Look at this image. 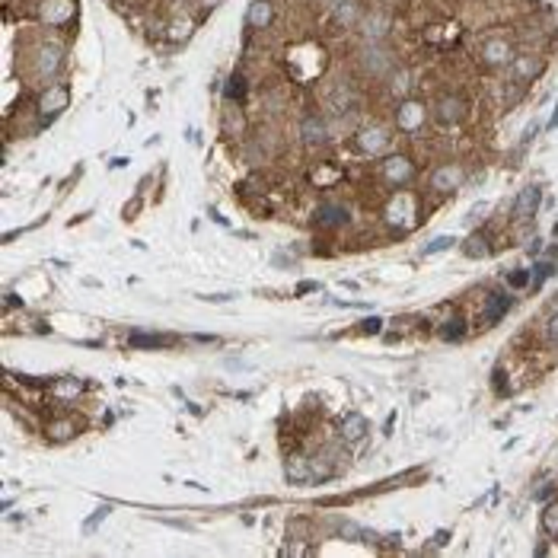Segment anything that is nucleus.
<instances>
[{
    "label": "nucleus",
    "instance_id": "bb28decb",
    "mask_svg": "<svg viewBox=\"0 0 558 558\" xmlns=\"http://www.w3.org/2000/svg\"><path fill=\"white\" fill-rule=\"evenodd\" d=\"M48 434H51L54 440H67L73 434V421H54V425L48 427Z\"/></svg>",
    "mask_w": 558,
    "mask_h": 558
},
{
    "label": "nucleus",
    "instance_id": "1a4fd4ad",
    "mask_svg": "<svg viewBox=\"0 0 558 558\" xmlns=\"http://www.w3.org/2000/svg\"><path fill=\"white\" fill-rule=\"evenodd\" d=\"M463 115H466V106L459 96H440V99L434 102V119H437L440 125H456Z\"/></svg>",
    "mask_w": 558,
    "mask_h": 558
},
{
    "label": "nucleus",
    "instance_id": "72a5a7b5",
    "mask_svg": "<svg viewBox=\"0 0 558 558\" xmlns=\"http://www.w3.org/2000/svg\"><path fill=\"white\" fill-rule=\"evenodd\" d=\"M106 514H109V507H99V514H93V517H90V520H87V526H83V530H87V533H90V530H93V526H96V523H99V520H106Z\"/></svg>",
    "mask_w": 558,
    "mask_h": 558
},
{
    "label": "nucleus",
    "instance_id": "cd10ccee",
    "mask_svg": "<svg viewBox=\"0 0 558 558\" xmlns=\"http://www.w3.org/2000/svg\"><path fill=\"white\" fill-rule=\"evenodd\" d=\"M552 272H555V265H552V262H542V265H536V268H533V274H530V278H533V287H539V284H542V281L549 278Z\"/></svg>",
    "mask_w": 558,
    "mask_h": 558
},
{
    "label": "nucleus",
    "instance_id": "20e7f679",
    "mask_svg": "<svg viewBox=\"0 0 558 558\" xmlns=\"http://www.w3.org/2000/svg\"><path fill=\"white\" fill-rule=\"evenodd\" d=\"M35 16L45 26H64V23L73 20V0H42Z\"/></svg>",
    "mask_w": 558,
    "mask_h": 558
},
{
    "label": "nucleus",
    "instance_id": "dca6fc26",
    "mask_svg": "<svg viewBox=\"0 0 558 558\" xmlns=\"http://www.w3.org/2000/svg\"><path fill=\"white\" fill-rule=\"evenodd\" d=\"M360 35H364L367 42H380L389 35V16L386 13H370L360 20Z\"/></svg>",
    "mask_w": 558,
    "mask_h": 558
},
{
    "label": "nucleus",
    "instance_id": "f8f14e48",
    "mask_svg": "<svg viewBox=\"0 0 558 558\" xmlns=\"http://www.w3.org/2000/svg\"><path fill=\"white\" fill-rule=\"evenodd\" d=\"M300 140L310 147H322L329 140V128L322 119H316V115H310V119L300 121Z\"/></svg>",
    "mask_w": 558,
    "mask_h": 558
},
{
    "label": "nucleus",
    "instance_id": "e433bc0d",
    "mask_svg": "<svg viewBox=\"0 0 558 558\" xmlns=\"http://www.w3.org/2000/svg\"><path fill=\"white\" fill-rule=\"evenodd\" d=\"M517 96H520L517 87H504V99H517Z\"/></svg>",
    "mask_w": 558,
    "mask_h": 558
},
{
    "label": "nucleus",
    "instance_id": "423d86ee",
    "mask_svg": "<svg viewBox=\"0 0 558 558\" xmlns=\"http://www.w3.org/2000/svg\"><path fill=\"white\" fill-rule=\"evenodd\" d=\"M478 58H482L485 67H504L507 61H514V48L507 39H488L482 45V51H478Z\"/></svg>",
    "mask_w": 558,
    "mask_h": 558
},
{
    "label": "nucleus",
    "instance_id": "0eeeda50",
    "mask_svg": "<svg viewBox=\"0 0 558 558\" xmlns=\"http://www.w3.org/2000/svg\"><path fill=\"white\" fill-rule=\"evenodd\" d=\"M425 119H427V109L415 99H402V106H399V112H396V121L402 131H418V128H425Z\"/></svg>",
    "mask_w": 558,
    "mask_h": 558
},
{
    "label": "nucleus",
    "instance_id": "4468645a",
    "mask_svg": "<svg viewBox=\"0 0 558 558\" xmlns=\"http://www.w3.org/2000/svg\"><path fill=\"white\" fill-rule=\"evenodd\" d=\"M459 182H463V169L459 166H440V169H434V176H431V188L434 192H456L459 188Z\"/></svg>",
    "mask_w": 558,
    "mask_h": 558
},
{
    "label": "nucleus",
    "instance_id": "39448f33",
    "mask_svg": "<svg viewBox=\"0 0 558 558\" xmlns=\"http://www.w3.org/2000/svg\"><path fill=\"white\" fill-rule=\"evenodd\" d=\"M354 144L360 147V153H370V157H377V153H383L386 147H389V128H383V125L364 128V131L354 138Z\"/></svg>",
    "mask_w": 558,
    "mask_h": 558
},
{
    "label": "nucleus",
    "instance_id": "7c9ffc66",
    "mask_svg": "<svg viewBox=\"0 0 558 558\" xmlns=\"http://www.w3.org/2000/svg\"><path fill=\"white\" fill-rule=\"evenodd\" d=\"M459 335H463V319L447 322V326H444V339H459Z\"/></svg>",
    "mask_w": 558,
    "mask_h": 558
},
{
    "label": "nucleus",
    "instance_id": "412c9836",
    "mask_svg": "<svg viewBox=\"0 0 558 558\" xmlns=\"http://www.w3.org/2000/svg\"><path fill=\"white\" fill-rule=\"evenodd\" d=\"M463 255L466 259H485V255H492V243H488L482 233H472L463 243Z\"/></svg>",
    "mask_w": 558,
    "mask_h": 558
},
{
    "label": "nucleus",
    "instance_id": "2eb2a0df",
    "mask_svg": "<svg viewBox=\"0 0 558 558\" xmlns=\"http://www.w3.org/2000/svg\"><path fill=\"white\" fill-rule=\"evenodd\" d=\"M351 106H354V93H351V87H345V83H335V87L326 93V109L332 115H345Z\"/></svg>",
    "mask_w": 558,
    "mask_h": 558
},
{
    "label": "nucleus",
    "instance_id": "ddd939ff",
    "mask_svg": "<svg viewBox=\"0 0 558 558\" xmlns=\"http://www.w3.org/2000/svg\"><path fill=\"white\" fill-rule=\"evenodd\" d=\"M539 198H542V188H539V186H526L523 192L517 195V201H514V217H517V220L533 217V214H536V207H539Z\"/></svg>",
    "mask_w": 558,
    "mask_h": 558
},
{
    "label": "nucleus",
    "instance_id": "f704fd0d",
    "mask_svg": "<svg viewBox=\"0 0 558 558\" xmlns=\"http://www.w3.org/2000/svg\"><path fill=\"white\" fill-rule=\"evenodd\" d=\"M526 281H530V272H514V274H511V284H514V287H523Z\"/></svg>",
    "mask_w": 558,
    "mask_h": 558
},
{
    "label": "nucleus",
    "instance_id": "393cba45",
    "mask_svg": "<svg viewBox=\"0 0 558 558\" xmlns=\"http://www.w3.org/2000/svg\"><path fill=\"white\" fill-rule=\"evenodd\" d=\"M542 530L549 536H558V504H545L542 511Z\"/></svg>",
    "mask_w": 558,
    "mask_h": 558
},
{
    "label": "nucleus",
    "instance_id": "c9c22d12",
    "mask_svg": "<svg viewBox=\"0 0 558 558\" xmlns=\"http://www.w3.org/2000/svg\"><path fill=\"white\" fill-rule=\"evenodd\" d=\"M360 329H364V332H373V329H380V319H367Z\"/></svg>",
    "mask_w": 558,
    "mask_h": 558
},
{
    "label": "nucleus",
    "instance_id": "aec40b11",
    "mask_svg": "<svg viewBox=\"0 0 558 558\" xmlns=\"http://www.w3.org/2000/svg\"><path fill=\"white\" fill-rule=\"evenodd\" d=\"M485 306H488V310H485V322H498V319L504 316V313L511 310L514 303H511V297H504L501 291H492V293H488V300H485Z\"/></svg>",
    "mask_w": 558,
    "mask_h": 558
},
{
    "label": "nucleus",
    "instance_id": "c756f323",
    "mask_svg": "<svg viewBox=\"0 0 558 558\" xmlns=\"http://www.w3.org/2000/svg\"><path fill=\"white\" fill-rule=\"evenodd\" d=\"M545 339H549V345L558 348V310H555V316L549 319V326H545Z\"/></svg>",
    "mask_w": 558,
    "mask_h": 558
},
{
    "label": "nucleus",
    "instance_id": "ea45409f",
    "mask_svg": "<svg viewBox=\"0 0 558 558\" xmlns=\"http://www.w3.org/2000/svg\"><path fill=\"white\" fill-rule=\"evenodd\" d=\"M549 128H558V106H555V112H552V121H549Z\"/></svg>",
    "mask_w": 558,
    "mask_h": 558
},
{
    "label": "nucleus",
    "instance_id": "f3484780",
    "mask_svg": "<svg viewBox=\"0 0 558 558\" xmlns=\"http://www.w3.org/2000/svg\"><path fill=\"white\" fill-rule=\"evenodd\" d=\"M284 472H287V478H291V482L313 478V466H310V459H306L303 453H291V456H287V463H284Z\"/></svg>",
    "mask_w": 558,
    "mask_h": 558
},
{
    "label": "nucleus",
    "instance_id": "9d476101",
    "mask_svg": "<svg viewBox=\"0 0 558 558\" xmlns=\"http://www.w3.org/2000/svg\"><path fill=\"white\" fill-rule=\"evenodd\" d=\"M511 73L517 83H530V80H536L539 73H542V61H539L536 54H517V58L511 61Z\"/></svg>",
    "mask_w": 558,
    "mask_h": 558
},
{
    "label": "nucleus",
    "instance_id": "f257e3e1",
    "mask_svg": "<svg viewBox=\"0 0 558 558\" xmlns=\"http://www.w3.org/2000/svg\"><path fill=\"white\" fill-rule=\"evenodd\" d=\"M360 64H364V71L370 73V77H389V73L396 71V58H392V51H389V48H383L380 42H370V48L360 54Z\"/></svg>",
    "mask_w": 558,
    "mask_h": 558
},
{
    "label": "nucleus",
    "instance_id": "a19ab883",
    "mask_svg": "<svg viewBox=\"0 0 558 558\" xmlns=\"http://www.w3.org/2000/svg\"><path fill=\"white\" fill-rule=\"evenodd\" d=\"M552 306H555V310H558V293H555V297H552Z\"/></svg>",
    "mask_w": 558,
    "mask_h": 558
},
{
    "label": "nucleus",
    "instance_id": "473e14b6",
    "mask_svg": "<svg viewBox=\"0 0 558 558\" xmlns=\"http://www.w3.org/2000/svg\"><path fill=\"white\" fill-rule=\"evenodd\" d=\"M392 90H396L399 96L406 93V90H408V73H396V83H392Z\"/></svg>",
    "mask_w": 558,
    "mask_h": 558
},
{
    "label": "nucleus",
    "instance_id": "5701e85b",
    "mask_svg": "<svg viewBox=\"0 0 558 558\" xmlns=\"http://www.w3.org/2000/svg\"><path fill=\"white\" fill-rule=\"evenodd\" d=\"M367 434V421L360 415H348L345 425H341V437L345 440H360Z\"/></svg>",
    "mask_w": 558,
    "mask_h": 558
},
{
    "label": "nucleus",
    "instance_id": "4c0bfd02",
    "mask_svg": "<svg viewBox=\"0 0 558 558\" xmlns=\"http://www.w3.org/2000/svg\"><path fill=\"white\" fill-rule=\"evenodd\" d=\"M549 495H552V485L539 488V492H536V501H545V498H549Z\"/></svg>",
    "mask_w": 558,
    "mask_h": 558
},
{
    "label": "nucleus",
    "instance_id": "6e6552de",
    "mask_svg": "<svg viewBox=\"0 0 558 558\" xmlns=\"http://www.w3.org/2000/svg\"><path fill=\"white\" fill-rule=\"evenodd\" d=\"M380 173H383V179L389 182V186H402V182L412 179V163H408L406 157H399V153H392V157L383 159V166H380Z\"/></svg>",
    "mask_w": 558,
    "mask_h": 558
},
{
    "label": "nucleus",
    "instance_id": "9b49d317",
    "mask_svg": "<svg viewBox=\"0 0 558 558\" xmlns=\"http://www.w3.org/2000/svg\"><path fill=\"white\" fill-rule=\"evenodd\" d=\"M274 23V4L272 0H253L246 10V26L249 29H268Z\"/></svg>",
    "mask_w": 558,
    "mask_h": 558
},
{
    "label": "nucleus",
    "instance_id": "c85d7f7f",
    "mask_svg": "<svg viewBox=\"0 0 558 558\" xmlns=\"http://www.w3.org/2000/svg\"><path fill=\"white\" fill-rule=\"evenodd\" d=\"M450 246H453V239H450V236H440V239H434V243H427V246H425V255L444 253V249H450Z\"/></svg>",
    "mask_w": 558,
    "mask_h": 558
},
{
    "label": "nucleus",
    "instance_id": "58836bf2",
    "mask_svg": "<svg viewBox=\"0 0 558 558\" xmlns=\"http://www.w3.org/2000/svg\"><path fill=\"white\" fill-rule=\"evenodd\" d=\"M539 249H542V243H539V239H533V243H530V249H526V253H530V255H536Z\"/></svg>",
    "mask_w": 558,
    "mask_h": 558
},
{
    "label": "nucleus",
    "instance_id": "79ce46f5",
    "mask_svg": "<svg viewBox=\"0 0 558 558\" xmlns=\"http://www.w3.org/2000/svg\"><path fill=\"white\" fill-rule=\"evenodd\" d=\"M555 236H558V224H555Z\"/></svg>",
    "mask_w": 558,
    "mask_h": 558
},
{
    "label": "nucleus",
    "instance_id": "2f4dec72",
    "mask_svg": "<svg viewBox=\"0 0 558 558\" xmlns=\"http://www.w3.org/2000/svg\"><path fill=\"white\" fill-rule=\"evenodd\" d=\"M536 131H539V121H530V125H526V131H523V138H520V147L530 144V140L536 138Z\"/></svg>",
    "mask_w": 558,
    "mask_h": 558
},
{
    "label": "nucleus",
    "instance_id": "b1692460",
    "mask_svg": "<svg viewBox=\"0 0 558 558\" xmlns=\"http://www.w3.org/2000/svg\"><path fill=\"white\" fill-rule=\"evenodd\" d=\"M226 125H230L233 134H239L243 128H246V119H243V112L236 109V102H230V106H226V112H224V128Z\"/></svg>",
    "mask_w": 558,
    "mask_h": 558
},
{
    "label": "nucleus",
    "instance_id": "6ab92c4d",
    "mask_svg": "<svg viewBox=\"0 0 558 558\" xmlns=\"http://www.w3.org/2000/svg\"><path fill=\"white\" fill-rule=\"evenodd\" d=\"M332 16L339 26H354V23H360V7L358 0H339L332 7Z\"/></svg>",
    "mask_w": 558,
    "mask_h": 558
},
{
    "label": "nucleus",
    "instance_id": "7ed1b4c3",
    "mask_svg": "<svg viewBox=\"0 0 558 558\" xmlns=\"http://www.w3.org/2000/svg\"><path fill=\"white\" fill-rule=\"evenodd\" d=\"M67 102H71V90H67L64 83H51V87H48L45 93H42V99H39V115H42V121H51L58 112H64Z\"/></svg>",
    "mask_w": 558,
    "mask_h": 558
},
{
    "label": "nucleus",
    "instance_id": "4be33fe9",
    "mask_svg": "<svg viewBox=\"0 0 558 558\" xmlns=\"http://www.w3.org/2000/svg\"><path fill=\"white\" fill-rule=\"evenodd\" d=\"M224 99L236 102V106L246 99V77H243V73H233V77H230V83L224 87Z\"/></svg>",
    "mask_w": 558,
    "mask_h": 558
},
{
    "label": "nucleus",
    "instance_id": "a211bd4d",
    "mask_svg": "<svg viewBox=\"0 0 558 558\" xmlns=\"http://www.w3.org/2000/svg\"><path fill=\"white\" fill-rule=\"evenodd\" d=\"M313 224L316 226H341V224H348V211H341L339 205H322L316 211V217H313Z\"/></svg>",
    "mask_w": 558,
    "mask_h": 558
},
{
    "label": "nucleus",
    "instance_id": "a878e982",
    "mask_svg": "<svg viewBox=\"0 0 558 558\" xmlns=\"http://www.w3.org/2000/svg\"><path fill=\"white\" fill-rule=\"evenodd\" d=\"M131 345H138V348H159V345H169V339H159V335H134Z\"/></svg>",
    "mask_w": 558,
    "mask_h": 558
},
{
    "label": "nucleus",
    "instance_id": "f03ea898",
    "mask_svg": "<svg viewBox=\"0 0 558 558\" xmlns=\"http://www.w3.org/2000/svg\"><path fill=\"white\" fill-rule=\"evenodd\" d=\"M61 61H64V48L58 45V42H51V45H42L39 51H35V64H32V71H35V77H42V80H51L54 73L61 71Z\"/></svg>",
    "mask_w": 558,
    "mask_h": 558
}]
</instances>
